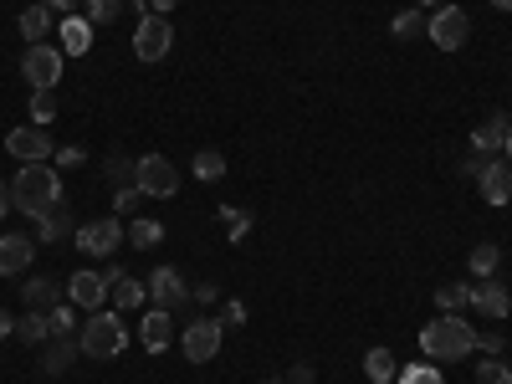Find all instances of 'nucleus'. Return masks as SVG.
Returning a JSON list of instances; mask_svg holds the SVG:
<instances>
[{"instance_id":"nucleus-1","label":"nucleus","mask_w":512,"mask_h":384,"mask_svg":"<svg viewBox=\"0 0 512 384\" xmlns=\"http://www.w3.org/2000/svg\"><path fill=\"white\" fill-rule=\"evenodd\" d=\"M11 210H21V216H31V221L62 210V175H57V164H21V175L11 180Z\"/></svg>"},{"instance_id":"nucleus-2","label":"nucleus","mask_w":512,"mask_h":384,"mask_svg":"<svg viewBox=\"0 0 512 384\" xmlns=\"http://www.w3.org/2000/svg\"><path fill=\"white\" fill-rule=\"evenodd\" d=\"M472 349H477V328L461 313H441L420 328V354L425 359H466Z\"/></svg>"},{"instance_id":"nucleus-3","label":"nucleus","mask_w":512,"mask_h":384,"mask_svg":"<svg viewBox=\"0 0 512 384\" xmlns=\"http://www.w3.org/2000/svg\"><path fill=\"white\" fill-rule=\"evenodd\" d=\"M77 344H82V354H88V359H118L128 349V328H123L118 313H103L98 308V313H88V323H82Z\"/></svg>"},{"instance_id":"nucleus-4","label":"nucleus","mask_w":512,"mask_h":384,"mask_svg":"<svg viewBox=\"0 0 512 384\" xmlns=\"http://www.w3.org/2000/svg\"><path fill=\"white\" fill-rule=\"evenodd\" d=\"M134 185H139V195H149V200H175V195H180V169L169 164L164 154H144V159L134 164Z\"/></svg>"},{"instance_id":"nucleus-5","label":"nucleus","mask_w":512,"mask_h":384,"mask_svg":"<svg viewBox=\"0 0 512 384\" xmlns=\"http://www.w3.org/2000/svg\"><path fill=\"white\" fill-rule=\"evenodd\" d=\"M221 344H226L221 318H195V323H185V333H180V354H185L190 364H210V359L221 354Z\"/></svg>"},{"instance_id":"nucleus-6","label":"nucleus","mask_w":512,"mask_h":384,"mask_svg":"<svg viewBox=\"0 0 512 384\" xmlns=\"http://www.w3.org/2000/svg\"><path fill=\"white\" fill-rule=\"evenodd\" d=\"M169 47H175V31H169V21H164V16H154V11H149V16H139V26H134V57L154 67V62H164V57H169Z\"/></svg>"},{"instance_id":"nucleus-7","label":"nucleus","mask_w":512,"mask_h":384,"mask_svg":"<svg viewBox=\"0 0 512 384\" xmlns=\"http://www.w3.org/2000/svg\"><path fill=\"white\" fill-rule=\"evenodd\" d=\"M72 241H77V251H82V256H113V251L128 241V231H123V221H118V216H103V221L77 226V231H72Z\"/></svg>"},{"instance_id":"nucleus-8","label":"nucleus","mask_w":512,"mask_h":384,"mask_svg":"<svg viewBox=\"0 0 512 384\" xmlns=\"http://www.w3.org/2000/svg\"><path fill=\"white\" fill-rule=\"evenodd\" d=\"M62 57L67 52H57V47H26V57H21V77L31 82V88H47V93H57V82H62Z\"/></svg>"},{"instance_id":"nucleus-9","label":"nucleus","mask_w":512,"mask_h":384,"mask_svg":"<svg viewBox=\"0 0 512 384\" xmlns=\"http://www.w3.org/2000/svg\"><path fill=\"white\" fill-rule=\"evenodd\" d=\"M425 36H431L441 52H461L466 36H472V21H466L461 6H441V11L431 16V26H425Z\"/></svg>"},{"instance_id":"nucleus-10","label":"nucleus","mask_w":512,"mask_h":384,"mask_svg":"<svg viewBox=\"0 0 512 384\" xmlns=\"http://www.w3.org/2000/svg\"><path fill=\"white\" fill-rule=\"evenodd\" d=\"M6 154H16L21 164H47L57 149H52V134H47V128L26 123V128H11V134H6Z\"/></svg>"},{"instance_id":"nucleus-11","label":"nucleus","mask_w":512,"mask_h":384,"mask_svg":"<svg viewBox=\"0 0 512 384\" xmlns=\"http://www.w3.org/2000/svg\"><path fill=\"white\" fill-rule=\"evenodd\" d=\"M108 287H113L108 272H72L67 277V297H72V308H82V313H98L108 303Z\"/></svg>"},{"instance_id":"nucleus-12","label":"nucleus","mask_w":512,"mask_h":384,"mask_svg":"<svg viewBox=\"0 0 512 384\" xmlns=\"http://www.w3.org/2000/svg\"><path fill=\"white\" fill-rule=\"evenodd\" d=\"M144 287H149V303H154V308H164V313H175V308L185 303V297H190L185 272H175V267H159Z\"/></svg>"},{"instance_id":"nucleus-13","label":"nucleus","mask_w":512,"mask_h":384,"mask_svg":"<svg viewBox=\"0 0 512 384\" xmlns=\"http://www.w3.org/2000/svg\"><path fill=\"white\" fill-rule=\"evenodd\" d=\"M472 308L482 313V318H507L512 313V297H507V287L497 282V277H477V287H472Z\"/></svg>"},{"instance_id":"nucleus-14","label":"nucleus","mask_w":512,"mask_h":384,"mask_svg":"<svg viewBox=\"0 0 512 384\" xmlns=\"http://www.w3.org/2000/svg\"><path fill=\"white\" fill-rule=\"evenodd\" d=\"M507 134H512V118H507V113H487V118L472 128V149H477V154H502Z\"/></svg>"},{"instance_id":"nucleus-15","label":"nucleus","mask_w":512,"mask_h":384,"mask_svg":"<svg viewBox=\"0 0 512 384\" xmlns=\"http://www.w3.org/2000/svg\"><path fill=\"white\" fill-rule=\"evenodd\" d=\"M477 185H482V200L487 205H507L512 200V164L507 159H492L482 175H477Z\"/></svg>"},{"instance_id":"nucleus-16","label":"nucleus","mask_w":512,"mask_h":384,"mask_svg":"<svg viewBox=\"0 0 512 384\" xmlns=\"http://www.w3.org/2000/svg\"><path fill=\"white\" fill-rule=\"evenodd\" d=\"M31 256H36V241L31 236H0V277H16L31 267Z\"/></svg>"},{"instance_id":"nucleus-17","label":"nucleus","mask_w":512,"mask_h":384,"mask_svg":"<svg viewBox=\"0 0 512 384\" xmlns=\"http://www.w3.org/2000/svg\"><path fill=\"white\" fill-rule=\"evenodd\" d=\"M113 277V287H108V297H113V308L118 313H134V308H144V297H149V287L144 282H134V277H128V272H108Z\"/></svg>"},{"instance_id":"nucleus-18","label":"nucleus","mask_w":512,"mask_h":384,"mask_svg":"<svg viewBox=\"0 0 512 384\" xmlns=\"http://www.w3.org/2000/svg\"><path fill=\"white\" fill-rule=\"evenodd\" d=\"M139 338H144V349H149V354H164V349H169V338H175V313H164V308H154V313L144 318Z\"/></svg>"},{"instance_id":"nucleus-19","label":"nucleus","mask_w":512,"mask_h":384,"mask_svg":"<svg viewBox=\"0 0 512 384\" xmlns=\"http://www.w3.org/2000/svg\"><path fill=\"white\" fill-rule=\"evenodd\" d=\"M57 31H62V52H67V57H82V52L93 47V21H88V16H67Z\"/></svg>"},{"instance_id":"nucleus-20","label":"nucleus","mask_w":512,"mask_h":384,"mask_svg":"<svg viewBox=\"0 0 512 384\" xmlns=\"http://www.w3.org/2000/svg\"><path fill=\"white\" fill-rule=\"evenodd\" d=\"M77 354H82V344H77V338H52V349L41 354V374H67Z\"/></svg>"},{"instance_id":"nucleus-21","label":"nucleus","mask_w":512,"mask_h":384,"mask_svg":"<svg viewBox=\"0 0 512 384\" xmlns=\"http://www.w3.org/2000/svg\"><path fill=\"white\" fill-rule=\"evenodd\" d=\"M21 36L31 41V47H41V41L52 36V6H26L21 11Z\"/></svg>"},{"instance_id":"nucleus-22","label":"nucleus","mask_w":512,"mask_h":384,"mask_svg":"<svg viewBox=\"0 0 512 384\" xmlns=\"http://www.w3.org/2000/svg\"><path fill=\"white\" fill-rule=\"evenodd\" d=\"M57 297H62V287H57L52 277H31V282H26V308H31V313H52Z\"/></svg>"},{"instance_id":"nucleus-23","label":"nucleus","mask_w":512,"mask_h":384,"mask_svg":"<svg viewBox=\"0 0 512 384\" xmlns=\"http://www.w3.org/2000/svg\"><path fill=\"white\" fill-rule=\"evenodd\" d=\"M364 374H369V384H395L400 364H395L390 349H369V354H364Z\"/></svg>"},{"instance_id":"nucleus-24","label":"nucleus","mask_w":512,"mask_h":384,"mask_svg":"<svg viewBox=\"0 0 512 384\" xmlns=\"http://www.w3.org/2000/svg\"><path fill=\"white\" fill-rule=\"evenodd\" d=\"M26 113H31V123H36V128H52V123H57V93H47V88H31Z\"/></svg>"},{"instance_id":"nucleus-25","label":"nucleus","mask_w":512,"mask_h":384,"mask_svg":"<svg viewBox=\"0 0 512 384\" xmlns=\"http://www.w3.org/2000/svg\"><path fill=\"white\" fill-rule=\"evenodd\" d=\"M72 231H77V226H72V216H67V210H52V216H41V221H36V236L47 241V246L67 241Z\"/></svg>"},{"instance_id":"nucleus-26","label":"nucleus","mask_w":512,"mask_h":384,"mask_svg":"<svg viewBox=\"0 0 512 384\" xmlns=\"http://www.w3.org/2000/svg\"><path fill=\"white\" fill-rule=\"evenodd\" d=\"M436 308H441V313L472 308V287H466V282H441V287H436Z\"/></svg>"},{"instance_id":"nucleus-27","label":"nucleus","mask_w":512,"mask_h":384,"mask_svg":"<svg viewBox=\"0 0 512 384\" xmlns=\"http://www.w3.org/2000/svg\"><path fill=\"white\" fill-rule=\"evenodd\" d=\"M466 267H472V277H492V272L502 267V246H497V241L472 246V262H466Z\"/></svg>"},{"instance_id":"nucleus-28","label":"nucleus","mask_w":512,"mask_h":384,"mask_svg":"<svg viewBox=\"0 0 512 384\" xmlns=\"http://www.w3.org/2000/svg\"><path fill=\"white\" fill-rule=\"evenodd\" d=\"M221 175H226V154H221V149H200V154H195V180L216 185Z\"/></svg>"},{"instance_id":"nucleus-29","label":"nucleus","mask_w":512,"mask_h":384,"mask_svg":"<svg viewBox=\"0 0 512 384\" xmlns=\"http://www.w3.org/2000/svg\"><path fill=\"white\" fill-rule=\"evenodd\" d=\"M425 26H431V21L420 16V6H410V11H400V16L390 21V36H395V41H415Z\"/></svg>"},{"instance_id":"nucleus-30","label":"nucleus","mask_w":512,"mask_h":384,"mask_svg":"<svg viewBox=\"0 0 512 384\" xmlns=\"http://www.w3.org/2000/svg\"><path fill=\"white\" fill-rule=\"evenodd\" d=\"M128 241H134L139 251H154L164 241V226L159 221H134V226H128Z\"/></svg>"},{"instance_id":"nucleus-31","label":"nucleus","mask_w":512,"mask_h":384,"mask_svg":"<svg viewBox=\"0 0 512 384\" xmlns=\"http://www.w3.org/2000/svg\"><path fill=\"white\" fill-rule=\"evenodd\" d=\"M395 384H446V379H441L436 364H405V369L395 374Z\"/></svg>"},{"instance_id":"nucleus-32","label":"nucleus","mask_w":512,"mask_h":384,"mask_svg":"<svg viewBox=\"0 0 512 384\" xmlns=\"http://www.w3.org/2000/svg\"><path fill=\"white\" fill-rule=\"evenodd\" d=\"M16 333L26 338V344H47V338H52V328H47V313H31V318H21V323H16Z\"/></svg>"},{"instance_id":"nucleus-33","label":"nucleus","mask_w":512,"mask_h":384,"mask_svg":"<svg viewBox=\"0 0 512 384\" xmlns=\"http://www.w3.org/2000/svg\"><path fill=\"white\" fill-rule=\"evenodd\" d=\"M221 221H226V241H246V231H251V216H246V210L221 205Z\"/></svg>"},{"instance_id":"nucleus-34","label":"nucleus","mask_w":512,"mask_h":384,"mask_svg":"<svg viewBox=\"0 0 512 384\" xmlns=\"http://www.w3.org/2000/svg\"><path fill=\"white\" fill-rule=\"evenodd\" d=\"M123 16V0H88V21L93 26H113Z\"/></svg>"},{"instance_id":"nucleus-35","label":"nucleus","mask_w":512,"mask_h":384,"mask_svg":"<svg viewBox=\"0 0 512 384\" xmlns=\"http://www.w3.org/2000/svg\"><path fill=\"white\" fill-rule=\"evenodd\" d=\"M47 328H52V338H72V328H77V308H52L47 313Z\"/></svg>"},{"instance_id":"nucleus-36","label":"nucleus","mask_w":512,"mask_h":384,"mask_svg":"<svg viewBox=\"0 0 512 384\" xmlns=\"http://www.w3.org/2000/svg\"><path fill=\"white\" fill-rule=\"evenodd\" d=\"M477 384H512V364H502V359H482V364H477Z\"/></svg>"},{"instance_id":"nucleus-37","label":"nucleus","mask_w":512,"mask_h":384,"mask_svg":"<svg viewBox=\"0 0 512 384\" xmlns=\"http://www.w3.org/2000/svg\"><path fill=\"white\" fill-rule=\"evenodd\" d=\"M134 200H144L139 185H118V190H113V210H118V216H128V210H134Z\"/></svg>"},{"instance_id":"nucleus-38","label":"nucleus","mask_w":512,"mask_h":384,"mask_svg":"<svg viewBox=\"0 0 512 384\" xmlns=\"http://www.w3.org/2000/svg\"><path fill=\"white\" fill-rule=\"evenodd\" d=\"M492 159H497V154H477V149H472V154L461 159V175H466V180H477V175H482V169H487Z\"/></svg>"},{"instance_id":"nucleus-39","label":"nucleus","mask_w":512,"mask_h":384,"mask_svg":"<svg viewBox=\"0 0 512 384\" xmlns=\"http://www.w3.org/2000/svg\"><path fill=\"white\" fill-rule=\"evenodd\" d=\"M52 159H57V169H77V164H88V149H77V144H67V149H57Z\"/></svg>"},{"instance_id":"nucleus-40","label":"nucleus","mask_w":512,"mask_h":384,"mask_svg":"<svg viewBox=\"0 0 512 384\" xmlns=\"http://www.w3.org/2000/svg\"><path fill=\"white\" fill-rule=\"evenodd\" d=\"M241 323H246V303H236V297H231L226 313H221V328H241Z\"/></svg>"},{"instance_id":"nucleus-41","label":"nucleus","mask_w":512,"mask_h":384,"mask_svg":"<svg viewBox=\"0 0 512 384\" xmlns=\"http://www.w3.org/2000/svg\"><path fill=\"white\" fill-rule=\"evenodd\" d=\"M108 175L118 180V185H134V169H128V159L118 154V159H108Z\"/></svg>"},{"instance_id":"nucleus-42","label":"nucleus","mask_w":512,"mask_h":384,"mask_svg":"<svg viewBox=\"0 0 512 384\" xmlns=\"http://www.w3.org/2000/svg\"><path fill=\"white\" fill-rule=\"evenodd\" d=\"M41 6H52V11H62V16H77V6H88V0H41Z\"/></svg>"},{"instance_id":"nucleus-43","label":"nucleus","mask_w":512,"mask_h":384,"mask_svg":"<svg viewBox=\"0 0 512 384\" xmlns=\"http://www.w3.org/2000/svg\"><path fill=\"white\" fill-rule=\"evenodd\" d=\"M477 349H487V354H502V333H477Z\"/></svg>"},{"instance_id":"nucleus-44","label":"nucleus","mask_w":512,"mask_h":384,"mask_svg":"<svg viewBox=\"0 0 512 384\" xmlns=\"http://www.w3.org/2000/svg\"><path fill=\"white\" fill-rule=\"evenodd\" d=\"M195 303H216V282H200L195 287Z\"/></svg>"},{"instance_id":"nucleus-45","label":"nucleus","mask_w":512,"mask_h":384,"mask_svg":"<svg viewBox=\"0 0 512 384\" xmlns=\"http://www.w3.org/2000/svg\"><path fill=\"white\" fill-rule=\"evenodd\" d=\"M287 384H313V369H308V364H297V369H292V379H287Z\"/></svg>"},{"instance_id":"nucleus-46","label":"nucleus","mask_w":512,"mask_h":384,"mask_svg":"<svg viewBox=\"0 0 512 384\" xmlns=\"http://www.w3.org/2000/svg\"><path fill=\"white\" fill-rule=\"evenodd\" d=\"M175 6H180V0H149V11H154V16H169Z\"/></svg>"},{"instance_id":"nucleus-47","label":"nucleus","mask_w":512,"mask_h":384,"mask_svg":"<svg viewBox=\"0 0 512 384\" xmlns=\"http://www.w3.org/2000/svg\"><path fill=\"white\" fill-rule=\"evenodd\" d=\"M11 333H16V318H11L6 308H0V338H11Z\"/></svg>"},{"instance_id":"nucleus-48","label":"nucleus","mask_w":512,"mask_h":384,"mask_svg":"<svg viewBox=\"0 0 512 384\" xmlns=\"http://www.w3.org/2000/svg\"><path fill=\"white\" fill-rule=\"evenodd\" d=\"M0 216H11V185L0 180Z\"/></svg>"},{"instance_id":"nucleus-49","label":"nucleus","mask_w":512,"mask_h":384,"mask_svg":"<svg viewBox=\"0 0 512 384\" xmlns=\"http://www.w3.org/2000/svg\"><path fill=\"white\" fill-rule=\"evenodd\" d=\"M502 159H507V164H512V134H507V144H502Z\"/></svg>"},{"instance_id":"nucleus-50","label":"nucleus","mask_w":512,"mask_h":384,"mask_svg":"<svg viewBox=\"0 0 512 384\" xmlns=\"http://www.w3.org/2000/svg\"><path fill=\"white\" fill-rule=\"evenodd\" d=\"M415 6H420V11H431V6H441V0H415Z\"/></svg>"},{"instance_id":"nucleus-51","label":"nucleus","mask_w":512,"mask_h":384,"mask_svg":"<svg viewBox=\"0 0 512 384\" xmlns=\"http://www.w3.org/2000/svg\"><path fill=\"white\" fill-rule=\"evenodd\" d=\"M492 6H497V11H512V0H492Z\"/></svg>"},{"instance_id":"nucleus-52","label":"nucleus","mask_w":512,"mask_h":384,"mask_svg":"<svg viewBox=\"0 0 512 384\" xmlns=\"http://www.w3.org/2000/svg\"><path fill=\"white\" fill-rule=\"evenodd\" d=\"M267 384H287V379H267Z\"/></svg>"}]
</instances>
